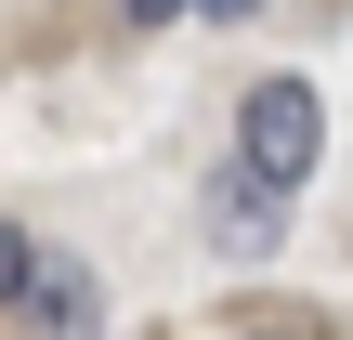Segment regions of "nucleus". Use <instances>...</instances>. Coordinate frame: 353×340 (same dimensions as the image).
Masks as SVG:
<instances>
[{
	"mask_svg": "<svg viewBox=\"0 0 353 340\" xmlns=\"http://www.w3.org/2000/svg\"><path fill=\"white\" fill-rule=\"evenodd\" d=\"M314 157H327V92H314V79H262V92L236 105V170L301 183Z\"/></svg>",
	"mask_w": 353,
	"mask_h": 340,
	"instance_id": "nucleus-1",
	"label": "nucleus"
},
{
	"mask_svg": "<svg viewBox=\"0 0 353 340\" xmlns=\"http://www.w3.org/2000/svg\"><path fill=\"white\" fill-rule=\"evenodd\" d=\"M0 301H13V340H79V328H92L79 262H52L39 223H0Z\"/></svg>",
	"mask_w": 353,
	"mask_h": 340,
	"instance_id": "nucleus-2",
	"label": "nucleus"
},
{
	"mask_svg": "<svg viewBox=\"0 0 353 340\" xmlns=\"http://www.w3.org/2000/svg\"><path fill=\"white\" fill-rule=\"evenodd\" d=\"M210 249H223V262H262V249H288V183H262V170H223V183H210Z\"/></svg>",
	"mask_w": 353,
	"mask_h": 340,
	"instance_id": "nucleus-3",
	"label": "nucleus"
},
{
	"mask_svg": "<svg viewBox=\"0 0 353 340\" xmlns=\"http://www.w3.org/2000/svg\"><path fill=\"white\" fill-rule=\"evenodd\" d=\"M183 13H210V0H131V26H183Z\"/></svg>",
	"mask_w": 353,
	"mask_h": 340,
	"instance_id": "nucleus-4",
	"label": "nucleus"
},
{
	"mask_svg": "<svg viewBox=\"0 0 353 340\" xmlns=\"http://www.w3.org/2000/svg\"><path fill=\"white\" fill-rule=\"evenodd\" d=\"M249 13H262V0H210V26H249Z\"/></svg>",
	"mask_w": 353,
	"mask_h": 340,
	"instance_id": "nucleus-5",
	"label": "nucleus"
},
{
	"mask_svg": "<svg viewBox=\"0 0 353 340\" xmlns=\"http://www.w3.org/2000/svg\"><path fill=\"white\" fill-rule=\"evenodd\" d=\"M249 340H314V328H249Z\"/></svg>",
	"mask_w": 353,
	"mask_h": 340,
	"instance_id": "nucleus-6",
	"label": "nucleus"
}]
</instances>
